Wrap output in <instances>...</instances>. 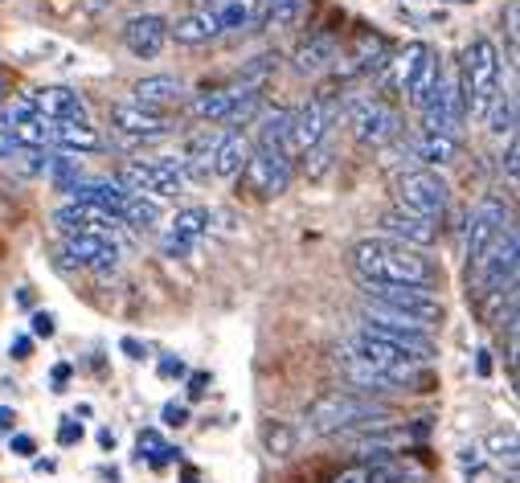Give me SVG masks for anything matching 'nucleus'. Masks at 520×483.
Wrapping results in <instances>:
<instances>
[{"label":"nucleus","instance_id":"f257e3e1","mask_svg":"<svg viewBox=\"0 0 520 483\" xmlns=\"http://www.w3.org/2000/svg\"><path fill=\"white\" fill-rule=\"evenodd\" d=\"M353 271L361 283H406V287H435L439 267L418 246L394 242V238H361L353 246Z\"/></svg>","mask_w":520,"mask_h":483},{"label":"nucleus","instance_id":"f03ea898","mask_svg":"<svg viewBox=\"0 0 520 483\" xmlns=\"http://www.w3.org/2000/svg\"><path fill=\"white\" fill-rule=\"evenodd\" d=\"M394 418L385 402H373L369 393H353V389H332L324 398H316L303 414V426L312 434H353L365 426H385Z\"/></svg>","mask_w":520,"mask_h":483},{"label":"nucleus","instance_id":"7ed1b4c3","mask_svg":"<svg viewBox=\"0 0 520 483\" xmlns=\"http://www.w3.org/2000/svg\"><path fill=\"white\" fill-rule=\"evenodd\" d=\"M455 78H459V95H463L467 119L484 123V115L500 99V54H496V41L492 37H471V46L463 50V62H459Z\"/></svg>","mask_w":520,"mask_h":483},{"label":"nucleus","instance_id":"20e7f679","mask_svg":"<svg viewBox=\"0 0 520 483\" xmlns=\"http://www.w3.org/2000/svg\"><path fill=\"white\" fill-rule=\"evenodd\" d=\"M365 299H369V307H377V312L402 316L406 324L426 328V332L443 328V320H447L443 299H439L435 291H426V287H406V283H365Z\"/></svg>","mask_w":520,"mask_h":483},{"label":"nucleus","instance_id":"39448f33","mask_svg":"<svg viewBox=\"0 0 520 483\" xmlns=\"http://www.w3.org/2000/svg\"><path fill=\"white\" fill-rule=\"evenodd\" d=\"M385 78H389V86H394L398 95H406L414 107L435 91V82H439V74H443V66H439V54L426 46V41H410V46L398 54V58H389L385 62Z\"/></svg>","mask_w":520,"mask_h":483},{"label":"nucleus","instance_id":"423d86ee","mask_svg":"<svg viewBox=\"0 0 520 483\" xmlns=\"http://www.w3.org/2000/svg\"><path fill=\"white\" fill-rule=\"evenodd\" d=\"M119 185L152 201H172L189 189V177L177 160H127L119 168Z\"/></svg>","mask_w":520,"mask_h":483},{"label":"nucleus","instance_id":"0eeeda50","mask_svg":"<svg viewBox=\"0 0 520 483\" xmlns=\"http://www.w3.org/2000/svg\"><path fill=\"white\" fill-rule=\"evenodd\" d=\"M357 332H365V336H373V340H385L389 348L406 353L414 365H426L430 357L439 353V348H435V336H430L426 328H414V324H406L402 316L377 312V307H365V320H361Z\"/></svg>","mask_w":520,"mask_h":483},{"label":"nucleus","instance_id":"6e6552de","mask_svg":"<svg viewBox=\"0 0 520 483\" xmlns=\"http://www.w3.org/2000/svg\"><path fill=\"white\" fill-rule=\"evenodd\" d=\"M344 115H349L353 136L369 148H385L402 136V111L394 103H385L381 95H361L344 103Z\"/></svg>","mask_w":520,"mask_h":483},{"label":"nucleus","instance_id":"1a4fd4ad","mask_svg":"<svg viewBox=\"0 0 520 483\" xmlns=\"http://www.w3.org/2000/svg\"><path fill=\"white\" fill-rule=\"evenodd\" d=\"M336 119H340V99L328 95V91H316L303 107H295V111H291V136H287L291 160L303 156L308 148H316V144H324Z\"/></svg>","mask_w":520,"mask_h":483},{"label":"nucleus","instance_id":"9d476101","mask_svg":"<svg viewBox=\"0 0 520 483\" xmlns=\"http://www.w3.org/2000/svg\"><path fill=\"white\" fill-rule=\"evenodd\" d=\"M398 205L430 217V222H443L451 209V189L435 168H410L398 177Z\"/></svg>","mask_w":520,"mask_h":483},{"label":"nucleus","instance_id":"9b49d317","mask_svg":"<svg viewBox=\"0 0 520 483\" xmlns=\"http://www.w3.org/2000/svg\"><path fill=\"white\" fill-rule=\"evenodd\" d=\"M238 177L254 197H279L295 181V160L279 148H250Z\"/></svg>","mask_w":520,"mask_h":483},{"label":"nucleus","instance_id":"f8f14e48","mask_svg":"<svg viewBox=\"0 0 520 483\" xmlns=\"http://www.w3.org/2000/svg\"><path fill=\"white\" fill-rule=\"evenodd\" d=\"M418 111H422V127H426V131H435V136H459V127H463V119H467L463 95H459V78H455V74H451V78L439 74L435 91H430V95L418 103Z\"/></svg>","mask_w":520,"mask_h":483},{"label":"nucleus","instance_id":"ddd939ff","mask_svg":"<svg viewBox=\"0 0 520 483\" xmlns=\"http://www.w3.org/2000/svg\"><path fill=\"white\" fill-rule=\"evenodd\" d=\"M426 434V426H414V430H398V426H365V430H353V434H340L349 438L353 455H361V463L369 459H394V455H406L418 438Z\"/></svg>","mask_w":520,"mask_h":483},{"label":"nucleus","instance_id":"4468645a","mask_svg":"<svg viewBox=\"0 0 520 483\" xmlns=\"http://www.w3.org/2000/svg\"><path fill=\"white\" fill-rule=\"evenodd\" d=\"M340 369L349 373V381L361 389V393H394V389H406L414 381H422L418 365H402V369H385V365H369L361 357H353L349 348H340Z\"/></svg>","mask_w":520,"mask_h":483},{"label":"nucleus","instance_id":"2eb2a0df","mask_svg":"<svg viewBox=\"0 0 520 483\" xmlns=\"http://www.w3.org/2000/svg\"><path fill=\"white\" fill-rule=\"evenodd\" d=\"M508 222H512V213H508V205H504L500 197H484L480 205L471 209V217H467V242H463L467 267L508 230Z\"/></svg>","mask_w":520,"mask_h":483},{"label":"nucleus","instance_id":"dca6fc26","mask_svg":"<svg viewBox=\"0 0 520 483\" xmlns=\"http://www.w3.org/2000/svg\"><path fill=\"white\" fill-rule=\"evenodd\" d=\"M111 127L132 144H152V140L172 136V127L177 123H172L164 111H148L140 103H115L111 107Z\"/></svg>","mask_w":520,"mask_h":483},{"label":"nucleus","instance_id":"f3484780","mask_svg":"<svg viewBox=\"0 0 520 483\" xmlns=\"http://www.w3.org/2000/svg\"><path fill=\"white\" fill-rule=\"evenodd\" d=\"M377 226H381V238H394V242H406V246H418V250L435 246V238H439V222H430V217H422V213H410L402 205L385 209Z\"/></svg>","mask_w":520,"mask_h":483},{"label":"nucleus","instance_id":"a211bd4d","mask_svg":"<svg viewBox=\"0 0 520 483\" xmlns=\"http://www.w3.org/2000/svg\"><path fill=\"white\" fill-rule=\"evenodd\" d=\"M62 250L70 254L74 267H86V271H95V275H115L119 271V242L115 238L70 234V238H62Z\"/></svg>","mask_w":520,"mask_h":483},{"label":"nucleus","instance_id":"6ab92c4d","mask_svg":"<svg viewBox=\"0 0 520 483\" xmlns=\"http://www.w3.org/2000/svg\"><path fill=\"white\" fill-rule=\"evenodd\" d=\"M50 127H54V119L37 115L25 103H17V107L5 111V131L13 136L17 152H50Z\"/></svg>","mask_w":520,"mask_h":483},{"label":"nucleus","instance_id":"aec40b11","mask_svg":"<svg viewBox=\"0 0 520 483\" xmlns=\"http://www.w3.org/2000/svg\"><path fill=\"white\" fill-rule=\"evenodd\" d=\"M54 226H58L62 238H70V234L115 238V234H119V222H115L111 213H99V209H91V205H74V201H66V205L54 209Z\"/></svg>","mask_w":520,"mask_h":483},{"label":"nucleus","instance_id":"412c9836","mask_svg":"<svg viewBox=\"0 0 520 483\" xmlns=\"http://www.w3.org/2000/svg\"><path fill=\"white\" fill-rule=\"evenodd\" d=\"M21 103L33 107L37 115H46V119H91L82 95L70 91V86H29V91L21 95Z\"/></svg>","mask_w":520,"mask_h":483},{"label":"nucleus","instance_id":"4be33fe9","mask_svg":"<svg viewBox=\"0 0 520 483\" xmlns=\"http://www.w3.org/2000/svg\"><path fill=\"white\" fill-rule=\"evenodd\" d=\"M205 234H209V209H201V205H185V209L172 213V222H168L160 246H164L168 254H189Z\"/></svg>","mask_w":520,"mask_h":483},{"label":"nucleus","instance_id":"5701e85b","mask_svg":"<svg viewBox=\"0 0 520 483\" xmlns=\"http://www.w3.org/2000/svg\"><path fill=\"white\" fill-rule=\"evenodd\" d=\"M123 46L132 50L136 58H160V50L168 46V21L156 17V13H144V17H132L123 25Z\"/></svg>","mask_w":520,"mask_h":483},{"label":"nucleus","instance_id":"b1692460","mask_svg":"<svg viewBox=\"0 0 520 483\" xmlns=\"http://www.w3.org/2000/svg\"><path fill=\"white\" fill-rule=\"evenodd\" d=\"M336 58H340V46H336V37L332 33H308L295 46V54H291V62H295V70L303 74V78H320V74H328L332 66H336Z\"/></svg>","mask_w":520,"mask_h":483},{"label":"nucleus","instance_id":"393cba45","mask_svg":"<svg viewBox=\"0 0 520 483\" xmlns=\"http://www.w3.org/2000/svg\"><path fill=\"white\" fill-rule=\"evenodd\" d=\"M132 103L148 107V111H168L185 103V82L177 74H148L132 86Z\"/></svg>","mask_w":520,"mask_h":483},{"label":"nucleus","instance_id":"a878e982","mask_svg":"<svg viewBox=\"0 0 520 483\" xmlns=\"http://www.w3.org/2000/svg\"><path fill=\"white\" fill-rule=\"evenodd\" d=\"M50 148L70 152V156H86V152H99L103 136L91 119H54L50 127Z\"/></svg>","mask_w":520,"mask_h":483},{"label":"nucleus","instance_id":"bb28decb","mask_svg":"<svg viewBox=\"0 0 520 483\" xmlns=\"http://www.w3.org/2000/svg\"><path fill=\"white\" fill-rule=\"evenodd\" d=\"M70 201L74 205H91V209H99V213H111L115 222L123 217V205H127V189L119 185V181H78L74 189H70ZM123 226V222H119Z\"/></svg>","mask_w":520,"mask_h":483},{"label":"nucleus","instance_id":"cd10ccee","mask_svg":"<svg viewBox=\"0 0 520 483\" xmlns=\"http://www.w3.org/2000/svg\"><path fill=\"white\" fill-rule=\"evenodd\" d=\"M168 37L177 46H209V41L222 37V25H218V13L213 9H197V13H185L181 21L168 25Z\"/></svg>","mask_w":520,"mask_h":483},{"label":"nucleus","instance_id":"c85d7f7f","mask_svg":"<svg viewBox=\"0 0 520 483\" xmlns=\"http://www.w3.org/2000/svg\"><path fill=\"white\" fill-rule=\"evenodd\" d=\"M250 136L246 131H226V136L218 140V152H213V164H209V177H238L242 172V164H246V156H250Z\"/></svg>","mask_w":520,"mask_h":483},{"label":"nucleus","instance_id":"c756f323","mask_svg":"<svg viewBox=\"0 0 520 483\" xmlns=\"http://www.w3.org/2000/svg\"><path fill=\"white\" fill-rule=\"evenodd\" d=\"M349 74H369V70H377V66H385L389 62V41L381 37V33H373V29H361L357 37H353V50H349Z\"/></svg>","mask_w":520,"mask_h":483},{"label":"nucleus","instance_id":"7c9ffc66","mask_svg":"<svg viewBox=\"0 0 520 483\" xmlns=\"http://www.w3.org/2000/svg\"><path fill=\"white\" fill-rule=\"evenodd\" d=\"M303 17V0H254L250 25L258 29H291Z\"/></svg>","mask_w":520,"mask_h":483},{"label":"nucleus","instance_id":"2f4dec72","mask_svg":"<svg viewBox=\"0 0 520 483\" xmlns=\"http://www.w3.org/2000/svg\"><path fill=\"white\" fill-rule=\"evenodd\" d=\"M238 95H242V86H218V91H201V95L189 103V111H193L201 123H226L230 111H234V103H238Z\"/></svg>","mask_w":520,"mask_h":483},{"label":"nucleus","instance_id":"473e14b6","mask_svg":"<svg viewBox=\"0 0 520 483\" xmlns=\"http://www.w3.org/2000/svg\"><path fill=\"white\" fill-rule=\"evenodd\" d=\"M218 131H201V136H193L189 144H185V156L177 160L181 168H185V177L189 181H205L209 177V164H213V152H218Z\"/></svg>","mask_w":520,"mask_h":483},{"label":"nucleus","instance_id":"72a5a7b5","mask_svg":"<svg viewBox=\"0 0 520 483\" xmlns=\"http://www.w3.org/2000/svg\"><path fill=\"white\" fill-rule=\"evenodd\" d=\"M414 156L422 160V168H447L459 160V140L455 136H435V131H422L414 140Z\"/></svg>","mask_w":520,"mask_h":483},{"label":"nucleus","instance_id":"f704fd0d","mask_svg":"<svg viewBox=\"0 0 520 483\" xmlns=\"http://www.w3.org/2000/svg\"><path fill=\"white\" fill-rule=\"evenodd\" d=\"M254 123H258V144H254V148H279V152H287V136H291V111H287V107L263 111ZM287 156H291V152H287Z\"/></svg>","mask_w":520,"mask_h":483},{"label":"nucleus","instance_id":"c9c22d12","mask_svg":"<svg viewBox=\"0 0 520 483\" xmlns=\"http://www.w3.org/2000/svg\"><path fill=\"white\" fill-rule=\"evenodd\" d=\"M123 226H136V230H152L160 222V205L152 197H140V193H127V205H123Z\"/></svg>","mask_w":520,"mask_h":483},{"label":"nucleus","instance_id":"e433bc0d","mask_svg":"<svg viewBox=\"0 0 520 483\" xmlns=\"http://www.w3.org/2000/svg\"><path fill=\"white\" fill-rule=\"evenodd\" d=\"M46 177H50L62 193H70V189L82 181V160L70 156V152H58V156H50V164H46Z\"/></svg>","mask_w":520,"mask_h":483},{"label":"nucleus","instance_id":"4c0bfd02","mask_svg":"<svg viewBox=\"0 0 520 483\" xmlns=\"http://www.w3.org/2000/svg\"><path fill=\"white\" fill-rule=\"evenodd\" d=\"M136 451H140V463H148V467H164V463H172L177 459V451H172L164 438L156 434V430H140V438H136Z\"/></svg>","mask_w":520,"mask_h":483},{"label":"nucleus","instance_id":"58836bf2","mask_svg":"<svg viewBox=\"0 0 520 483\" xmlns=\"http://www.w3.org/2000/svg\"><path fill=\"white\" fill-rule=\"evenodd\" d=\"M484 123L492 127V136H504V131L512 136V131H516V99L500 91V99L492 103V111L484 115Z\"/></svg>","mask_w":520,"mask_h":483},{"label":"nucleus","instance_id":"ea45409f","mask_svg":"<svg viewBox=\"0 0 520 483\" xmlns=\"http://www.w3.org/2000/svg\"><path fill=\"white\" fill-rule=\"evenodd\" d=\"M213 13H218L222 33H234V29H246V25H250V5H246V0H226V5H218Z\"/></svg>","mask_w":520,"mask_h":483},{"label":"nucleus","instance_id":"a19ab883","mask_svg":"<svg viewBox=\"0 0 520 483\" xmlns=\"http://www.w3.org/2000/svg\"><path fill=\"white\" fill-rule=\"evenodd\" d=\"M295 430L291 426H283V422H275V426H267V455L271 459H287L291 451H295Z\"/></svg>","mask_w":520,"mask_h":483},{"label":"nucleus","instance_id":"79ce46f5","mask_svg":"<svg viewBox=\"0 0 520 483\" xmlns=\"http://www.w3.org/2000/svg\"><path fill=\"white\" fill-rule=\"evenodd\" d=\"M299 160H303V177H308V181H320L324 172L332 168V148H328V140H324V144H316V148H308Z\"/></svg>","mask_w":520,"mask_h":483},{"label":"nucleus","instance_id":"37998d69","mask_svg":"<svg viewBox=\"0 0 520 483\" xmlns=\"http://www.w3.org/2000/svg\"><path fill=\"white\" fill-rule=\"evenodd\" d=\"M488 447H492L488 455H492L496 463H508V471L516 467V434H512V430H508V434H492Z\"/></svg>","mask_w":520,"mask_h":483},{"label":"nucleus","instance_id":"c03bdc74","mask_svg":"<svg viewBox=\"0 0 520 483\" xmlns=\"http://www.w3.org/2000/svg\"><path fill=\"white\" fill-rule=\"evenodd\" d=\"M516 156H520V148H516V136H512V140H508V148H504V160H500V164H504V177H508V185H516V181H520V160H516Z\"/></svg>","mask_w":520,"mask_h":483},{"label":"nucleus","instance_id":"a18cd8bd","mask_svg":"<svg viewBox=\"0 0 520 483\" xmlns=\"http://www.w3.org/2000/svg\"><path fill=\"white\" fill-rule=\"evenodd\" d=\"M328 483H369V463H353V467H344V471H336Z\"/></svg>","mask_w":520,"mask_h":483},{"label":"nucleus","instance_id":"49530a36","mask_svg":"<svg viewBox=\"0 0 520 483\" xmlns=\"http://www.w3.org/2000/svg\"><path fill=\"white\" fill-rule=\"evenodd\" d=\"M160 418H164V426H189V406H181V402H168L164 410H160Z\"/></svg>","mask_w":520,"mask_h":483},{"label":"nucleus","instance_id":"de8ad7c7","mask_svg":"<svg viewBox=\"0 0 520 483\" xmlns=\"http://www.w3.org/2000/svg\"><path fill=\"white\" fill-rule=\"evenodd\" d=\"M74 443H82V422L66 418V422L58 426V447H74Z\"/></svg>","mask_w":520,"mask_h":483},{"label":"nucleus","instance_id":"09e8293b","mask_svg":"<svg viewBox=\"0 0 520 483\" xmlns=\"http://www.w3.org/2000/svg\"><path fill=\"white\" fill-rule=\"evenodd\" d=\"M46 164H50V152H25L21 172H25V177H37V172H46Z\"/></svg>","mask_w":520,"mask_h":483},{"label":"nucleus","instance_id":"8fccbe9b","mask_svg":"<svg viewBox=\"0 0 520 483\" xmlns=\"http://www.w3.org/2000/svg\"><path fill=\"white\" fill-rule=\"evenodd\" d=\"M54 328H58V324H54V316H50V312H33V336H46V340H50V336H54Z\"/></svg>","mask_w":520,"mask_h":483},{"label":"nucleus","instance_id":"3c124183","mask_svg":"<svg viewBox=\"0 0 520 483\" xmlns=\"http://www.w3.org/2000/svg\"><path fill=\"white\" fill-rule=\"evenodd\" d=\"M33 451H37V443L29 434H13V455H21V459H33Z\"/></svg>","mask_w":520,"mask_h":483},{"label":"nucleus","instance_id":"603ef678","mask_svg":"<svg viewBox=\"0 0 520 483\" xmlns=\"http://www.w3.org/2000/svg\"><path fill=\"white\" fill-rule=\"evenodd\" d=\"M459 463H463L467 475H475V471H480V447H467V451L459 455Z\"/></svg>","mask_w":520,"mask_h":483},{"label":"nucleus","instance_id":"864d4df0","mask_svg":"<svg viewBox=\"0 0 520 483\" xmlns=\"http://www.w3.org/2000/svg\"><path fill=\"white\" fill-rule=\"evenodd\" d=\"M29 348H33V344H29V336H17L9 353H13V361H25V357H29Z\"/></svg>","mask_w":520,"mask_h":483},{"label":"nucleus","instance_id":"5fc2aeb1","mask_svg":"<svg viewBox=\"0 0 520 483\" xmlns=\"http://www.w3.org/2000/svg\"><path fill=\"white\" fill-rule=\"evenodd\" d=\"M160 373H164V377H181V373H185V365H181L177 357H164V361H160Z\"/></svg>","mask_w":520,"mask_h":483},{"label":"nucleus","instance_id":"6e6d98bb","mask_svg":"<svg viewBox=\"0 0 520 483\" xmlns=\"http://www.w3.org/2000/svg\"><path fill=\"white\" fill-rule=\"evenodd\" d=\"M5 156H17V144H13V136H9V131L0 127V160H5Z\"/></svg>","mask_w":520,"mask_h":483},{"label":"nucleus","instance_id":"4d7b16f0","mask_svg":"<svg viewBox=\"0 0 520 483\" xmlns=\"http://www.w3.org/2000/svg\"><path fill=\"white\" fill-rule=\"evenodd\" d=\"M205 389H209V377H205V373H193V377H189V393H193V398H201Z\"/></svg>","mask_w":520,"mask_h":483},{"label":"nucleus","instance_id":"13d9d810","mask_svg":"<svg viewBox=\"0 0 520 483\" xmlns=\"http://www.w3.org/2000/svg\"><path fill=\"white\" fill-rule=\"evenodd\" d=\"M123 353L132 357V361H140V357H144V344H140V340H132V336H127V340H123Z\"/></svg>","mask_w":520,"mask_h":483},{"label":"nucleus","instance_id":"bf43d9fd","mask_svg":"<svg viewBox=\"0 0 520 483\" xmlns=\"http://www.w3.org/2000/svg\"><path fill=\"white\" fill-rule=\"evenodd\" d=\"M475 373H480V377H488V373H492V357H488V353L475 357Z\"/></svg>","mask_w":520,"mask_h":483},{"label":"nucleus","instance_id":"052dcab7","mask_svg":"<svg viewBox=\"0 0 520 483\" xmlns=\"http://www.w3.org/2000/svg\"><path fill=\"white\" fill-rule=\"evenodd\" d=\"M99 447H103V451H115V430H107V426L99 430Z\"/></svg>","mask_w":520,"mask_h":483},{"label":"nucleus","instance_id":"680f3d73","mask_svg":"<svg viewBox=\"0 0 520 483\" xmlns=\"http://www.w3.org/2000/svg\"><path fill=\"white\" fill-rule=\"evenodd\" d=\"M66 381H70V365H58V369H54V389H62Z\"/></svg>","mask_w":520,"mask_h":483},{"label":"nucleus","instance_id":"e2e57ef3","mask_svg":"<svg viewBox=\"0 0 520 483\" xmlns=\"http://www.w3.org/2000/svg\"><path fill=\"white\" fill-rule=\"evenodd\" d=\"M13 418H17V414H13L9 406H0V430H13Z\"/></svg>","mask_w":520,"mask_h":483},{"label":"nucleus","instance_id":"0e129e2a","mask_svg":"<svg viewBox=\"0 0 520 483\" xmlns=\"http://www.w3.org/2000/svg\"><path fill=\"white\" fill-rule=\"evenodd\" d=\"M103 5H107V0H82V9H86V13H99Z\"/></svg>","mask_w":520,"mask_h":483},{"label":"nucleus","instance_id":"69168bd1","mask_svg":"<svg viewBox=\"0 0 520 483\" xmlns=\"http://www.w3.org/2000/svg\"><path fill=\"white\" fill-rule=\"evenodd\" d=\"M5 95H9V74L0 70V99H5Z\"/></svg>","mask_w":520,"mask_h":483},{"label":"nucleus","instance_id":"338daca9","mask_svg":"<svg viewBox=\"0 0 520 483\" xmlns=\"http://www.w3.org/2000/svg\"><path fill=\"white\" fill-rule=\"evenodd\" d=\"M218 5H226V0H201V9H218Z\"/></svg>","mask_w":520,"mask_h":483}]
</instances>
